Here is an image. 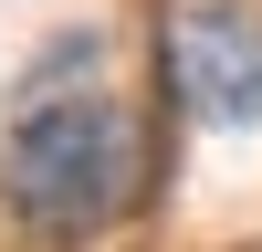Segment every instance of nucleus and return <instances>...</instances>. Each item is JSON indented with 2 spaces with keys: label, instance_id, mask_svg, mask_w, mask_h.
<instances>
[{
  "label": "nucleus",
  "instance_id": "obj_2",
  "mask_svg": "<svg viewBox=\"0 0 262 252\" xmlns=\"http://www.w3.org/2000/svg\"><path fill=\"white\" fill-rule=\"evenodd\" d=\"M179 95L210 137L262 126V11L252 0H189L179 11Z\"/></svg>",
  "mask_w": 262,
  "mask_h": 252
},
{
  "label": "nucleus",
  "instance_id": "obj_1",
  "mask_svg": "<svg viewBox=\"0 0 262 252\" xmlns=\"http://www.w3.org/2000/svg\"><path fill=\"white\" fill-rule=\"evenodd\" d=\"M126 179H137V137H126V116L84 84V95H32L11 116V137H0V189H11V210L32 231H53V242H84V231L116 221Z\"/></svg>",
  "mask_w": 262,
  "mask_h": 252
}]
</instances>
